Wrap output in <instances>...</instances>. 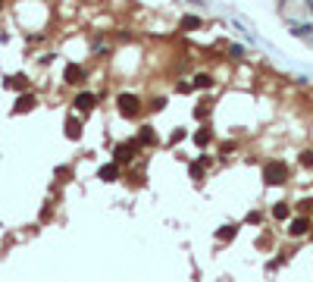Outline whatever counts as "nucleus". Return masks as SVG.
<instances>
[{
  "label": "nucleus",
  "mask_w": 313,
  "mask_h": 282,
  "mask_svg": "<svg viewBox=\"0 0 313 282\" xmlns=\"http://www.w3.org/2000/svg\"><path fill=\"white\" fill-rule=\"evenodd\" d=\"M285 163H266V169H263V176H266V182H273V185H279V182H285Z\"/></svg>",
  "instance_id": "1"
},
{
  "label": "nucleus",
  "mask_w": 313,
  "mask_h": 282,
  "mask_svg": "<svg viewBox=\"0 0 313 282\" xmlns=\"http://www.w3.org/2000/svg\"><path fill=\"white\" fill-rule=\"evenodd\" d=\"M119 110H122L125 116H135V110H138V100H135L132 94H122V97H119Z\"/></svg>",
  "instance_id": "2"
},
{
  "label": "nucleus",
  "mask_w": 313,
  "mask_h": 282,
  "mask_svg": "<svg viewBox=\"0 0 313 282\" xmlns=\"http://www.w3.org/2000/svg\"><path fill=\"white\" fill-rule=\"evenodd\" d=\"M125 160H132V144H119V148L113 151V163H116V166L125 163Z\"/></svg>",
  "instance_id": "3"
},
{
  "label": "nucleus",
  "mask_w": 313,
  "mask_h": 282,
  "mask_svg": "<svg viewBox=\"0 0 313 282\" xmlns=\"http://www.w3.org/2000/svg\"><path fill=\"white\" fill-rule=\"evenodd\" d=\"M94 104H97V97H94V94H88V91L75 97V107H79V110H94Z\"/></svg>",
  "instance_id": "4"
},
{
  "label": "nucleus",
  "mask_w": 313,
  "mask_h": 282,
  "mask_svg": "<svg viewBox=\"0 0 313 282\" xmlns=\"http://www.w3.org/2000/svg\"><path fill=\"white\" fill-rule=\"evenodd\" d=\"M100 179H104V182H113V179H119V166H116V163L104 166V169H100Z\"/></svg>",
  "instance_id": "5"
},
{
  "label": "nucleus",
  "mask_w": 313,
  "mask_h": 282,
  "mask_svg": "<svg viewBox=\"0 0 313 282\" xmlns=\"http://www.w3.org/2000/svg\"><path fill=\"white\" fill-rule=\"evenodd\" d=\"M307 219H294V223H291V235H304V232H307Z\"/></svg>",
  "instance_id": "6"
},
{
  "label": "nucleus",
  "mask_w": 313,
  "mask_h": 282,
  "mask_svg": "<svg viewBox=\"0 0 313 282\" xmlns=\"http://www.w3.org/2000/svg\"><path fill=\"white\" fill-rule=\"evenodd\" d=\"M66 82H82V69H79V66H69V69H66Z\"/></svg>",
  "instance_id": "7"
},
{
  "label": "nucleus",
  "mask_w": 313,
  "mask_h": 282,
  "mask_svg": "<svg viewBox=\"0 0 313 282\" xmlns=\"http://www.w3.org/2000/svg\"><path fill=\"white\" fill-rule=\"evenodd\" d=\"M66 132H69V138H79V135H82V129H79V123H75V119L66 123Z\"/></svg>",
  "instance_id": "8"
},
{
  "label": "nucleus",
  "mask_w": 313,
  "mask_h": 282,
  "mask_svg": "<svg viewBox=\"0 0 313 282\" xmlns=\"http://www.w3.org/2000/svg\"><path fill=\"white\" fill-rule=\"evenodd\" d=\"M31 104H35V97L25 94V97H19V107H16V110H31Z\"/></svg>",
  "instance_id": "9"
},
{
  "label": "nucleus",
  "mask_w": 313,
  "mask_h": 282,
  "mask_svg": "<svg viewBox=\"0 0 313 282\" xmlns=\"http://www.w3.org/2000/svg\"><path fill=\"white\" fill-rule=\"evenodd\" d=\"M273 213H276V217H279V219H285V217H288V207H285V204H279V207H276Z\"/></svg>",
  "instance_id": "10"
}]
</instances>
